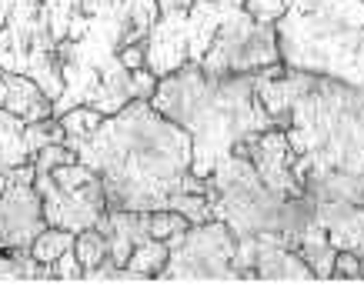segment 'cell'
Here are the masks:
<instances>
[{
	"label": "cell",
	"mask_w": 364,
	"mask_h": 287,
	"mask_svg": "<svg viewBox=\"0 0 364 287\" xmlns=\"http://www.w3.org/2000/svg\"><path fill=\"white\" fill-rule=\"evenodd\" d=\"M77 157L97 170L107 210H161L174 194H208V177L194 174L191 134L151 100H131L107 114L87 137H67Z\"/></svg>",
	"instance_id": "1"
},
{
	"label": "cell",
	"mask_w": 364,
	"mask_h": 287,
	"mask_svg": "<svg viewBox=\"0 0 364 287\" xmlns=\"http://www.w3.org/2000/svg\"><path fill=\"white\" fill-rule=\"evenodd\" d=\"M257 94L291 141L301 184L308 174L364 177V87L274 64L257 70Z\"/></svg>",
	"instance_id": "2"
},
{
	"label": "cell",
	"mask_w": 364,
	"mask_h": 287,
	"mask_svg": "<svg viewBox=\"0 0 364 287\" xmlns=\"http://www.w3.org/2000/svg\"><path fill=\"white\" fill-rule=\"evenodd\" d=\"M151 104L191 134L198 177H210L237 144L274 127L257 94V74H204L200 67H181L157 80Z\"/></svg>",
	"instance_id": "3"
},
{
	"label": "cell",
	"mask_w": 364,
	"mask_h": 287,
	"mask_svg": "<svg viewBox=\"0 0 364 287\" xmlns=\"http://www.w3.org/2000/svg\"><path fill=\"white\" fill-rule=\"evenodd\" d=\"M127 37V7L124 0H84L70 21L67 37L57 44L64 94L54 100V114L77 104L97 107L104 117L117 114L134 100V70L121 60Z\"/></svg>",
	"instance_id": "4"
},
{
	"label": "cell",
	"mask_w": 364,
	"mask_h": 287,
	"mask_svg": "<svg viewBox=\"0 0 364 287\" xmlns=\"http://www.w3.org/2000/svg\"><path fill=\"white\" fill-rule=\"evenodd\" d=\"M274 27L284 67L364 87V0H294Z\"/></svg>",
	"instance_id": "5"
},
{
	"label": "cell",
	"mask_w": 364,
	"mask_h": 287,
	"mask_svg": "<svg viewBox=\"0 0 364 287\" xmlns=\"http://www.w3.org/2000/svg\"><path fill=\"white\" fill-rule=\"evenodd\" d=\"M208 200L214 217L224 221L237 237H257V234H277L291 247H298L301 234L318 221L314 200L308 190L301 197L277 194L264 177L257 174L251 157L234 147L228 157L218 161L214 174L208 177Z\"/></svg>",
	"instance_id": "6"
},
{
	"label": "cell",
	"mask_w": 364,
	"mask_h": 287,
	"mask_svg": "<svg viewBox=\"0 0 364 287\" xmlns=\"http://www.w3.org/2000/svg\"><path fill=\"white\" fill-rule=\"evenodd\" d=\"M33 188L44 200V214L50 227H64V231H87L100 227L107 217V190L97 170H90L84 161H70L60 164L47 174L33 177Z\"/></svg>",
	"instance_id": "7"
},
{
	"label": "cell",
	"mask_w": 364,
	"mask_h": 287,
	"mask_svg": "<svg viewBox=\"0 0 364 287\" xmlns=\"http://www.w3.org/2000/svg\"><path fill=\"white\" fill-rule=\"evenodd\" d=\"M274 64H284L277 27L254 21L247 7H234L224 17L221 31L214 33L208 54L200 57L198 67L204 74H257Z\"/></svg>",
	"instance_id": "8"
},
{
	"label": "cell",
	"mask_w": 364,
	"mask_h": 287,
	"mask_svg": "<svg viewBox=\"0 0 364 287\" xmlns=\"http://www.w3.org/2000/svg\"><path fill=\"white\" fill-rule=\"evenodd\" d=\"M167 244L171 261L157 281H237V234L218 217L191 224L188 231L167 237Z\"/></svg>",
	"instance_id": "9"
},
{
	"label": "cell",
	"mask_w": 364,
	"mask_h": 287,
	"mask_svg": "<svg viewBox=\"0 0 364 287\" xmlns=\"http://www.w3.org/2000/svg\"><path fill=\"white\" fill-rule=\"evenodd\" d=\"M37 167L23 164L7 174V188L0 194V247L4 251H31V244L50 227L44 200L33 188Z\"/></svg>",
	"instance_id": "10"
},
{
	"label": "cell",
	"mask_w": 364,
	"mask_h": 287,
	"mask_svg": "<svg viewBox=\"0 0 364 287\" xmlns=\"http://www.w3.org/2000/svg\"><path fill=\"white\" fill-rule=\"evenodd\" d=\"M237 151L251 157L257 174L264 177V184H271L277 194H284V197H301L304 194V184L294 174V151H291V141H287V134L281 127L254 134L244 144H237Z\"/></svg>",
	"instance_id": "11"
},
{
	"label": "cell",
	"mask_w": 364,
	"mask_h": 287,
	"mask_svg": "<svg viewBox=\"0 0 364 287\" xmlns=\"http://www.w3.org/2000/svg\"><path fill=\"white\" fill-rule=\"evenodd\" d=\"M257 281H287V284H308L318 281L311 264L277 234H257V257H254Z\"/></svg>",
	"instance_id": "12"
},
{
	"label": "cell",
	"mask_w": 364,
	"mask_h": 287,
	"mask_svg": "<svg viewBox=\"0 0 364 287\" xmlns=\"http://www.w3.org/2000/svg\"><path fill=\"white\" fill-rule=\"evenodd\" d=\"M0 111H11L21 121L33 124V121H47L54 114V100L47 97L37 80L14 74V70H4L0 74Z\"/></svg>",
	"instance_id": "13"
},
{
	"label": "cell",
	"mask_w": 364,
	"mask_h": 287,
	"mask_svg": "<svg viewBox=\"0 0 364 287\" xmlns=\"http://www.w3.org/2000/svg\"><path fill=\"white\" fill-rule=\"evenodd\" d=\"M100 231L111 241V261L117 267H127L134 247L151 237V210H107V217L100 224Z\"/></svg>",
	"instance_id": "14"
},
{
	"label": "cell",
	"mask_w": 364,
	"mask_h": 287,
	"mask_svg": "<svg viewBox=\"0 0 364 287\" xmlns=\"http://www.w3.org/2000/svg\"><path fill=\"white\" fill-rule=\"evenodd\" d=\"M33 161L31 141H27V121L17 114L0 111V174H11L14 167Z\"/></svg>",
	"instance_id": "15"
},
{
	"label": "cell",
	"mask_w": 364,
	"mask_h": 287,
	"mask_svg": "<svg viewBox=\"0 0 364 287\" xmlns=\"http://www.w3.org/2000/svg\"><path fill=\"white\" fill-rule=\"evenodd\" d=\"M167 261H171V244L157 241V237H147L144 244L134 247L131 261L124 267V281H151V277H161Z\"/></svg>",
	"instance_id": "16"
},
{
	"label": "cell",
	"mask_w": 364,
	"mask_h": 287,
	"mask_svg": "<svg viewBox=\"0 0 364 287\" xmlns=\"http://www.w3.org/2000/svg\"><path fill=\"white\" fill-rule=\"evenodd\" d=\"M0 281H54V267L41 264L31 251L0 247Z\"/></svg>",
	"instance_id": "17"
},
{
	"label": "cell",
	"mask_w": 364,
	"mask_h": 287,
	"mask_svg": "<svg viewBox=\"0 0 364 287\" xmlns=\"http://www.w3.org/2000/svg\"><path fill=\"white\" fill-rule=\"evenodd\" d=\"M124 7H127V37H124V47L147 40L151 27L161 17V4L157 0H124Z\"/></svg>",
	"instance_id": "18"
},
{
	"label": "cell",
	"mask_w": 364,
	"mask_h": 287,
	"mask_svg": "<svg viewBox=\"0 0 364 287\" xmlns=\"http://www.w3.org/2000/svg\"><path fill=\"white\" fill-rule=\"evenodd\" d=\"M74 254L80 257V264H84V274L100 267L107 257H111V241H107V234L100 231V227H87V231L77 234V241H74Z\"/></svg>",
	"instance_id": "19"
},
{
	"label": "cell",
	"mask_w": 364,
	"mask_h": 287,
	"mask_svg": "<svg viewBox=\"0 0 364 287\" xmlns=\"http://www.w3.org/2000/svg\"><path fill=\"white\" fill-rule=\"evenodd\" d=\"M77 241V234L74 231H64V227H47L37 241L31 244V254L41 261V264H54L60 254H67L70 247Z\"/></svg>",
	"instance_id": "20"
},
{
	"label": "cell",
	"mask_w": 364,
	"mask_h": 287,
	"mask_svg": "<svg viewBox=\"0 0 364 287\" xmlns=\"http://www.w3.org/2000/svg\"><path fill=\"white\" fill-rule=\"evenodd\" d=\"M57 117L64 124L67 137H87V134H94L100 127V121H104V114H100L97 107H90V104H77V107L57 114Z\"/></svg>",
	"instance_id": "21"
},
{
	"label": "cell",
	"mask_w": 364,
	"mask_h": 287,
	"mask_svg": "<svg viewBox=\"0 0 364 287\" xmlns=\"http://www.w3.org/2000/svg\"><path fill=\"white\" fill-rule=\"evenodd\" d=\"M47 11V21H50V31H54V40L60 44L67 37V31H70V21L77 17L80 4L84 0H41Z\"/></svg>",
	"instance_id": "22"
},
{
	"label": "cell",
	"mask_w": 364,
	"mask_h": 287,
	"mask_svg": "<svg viewBox=\"0 0 364 287\" xmlns=\"http://www.w3.org/2000/svg\"><path fill=\"white\" fill-rule=\"evenodd\" d=\"M167 207L177 210V214H184L191 224H204V221H210V217H214L208 194H191V190H184V194H174Z\"/></svg>",
	"instance_id": "23"
},
{
	"label": "cell",
	"mask_w": 364,
	"mask_h": 287,
	"mask_svg": "<svg viewBox=\"0 0 364 287\" xmlns=\"http://www.w3.org/2000/svg\"><path fill=\"white\" fill-rule=\"evenodd\" d=\"M188 227H191V221L184 214H177V210H171V207L151 210V237H157V241H167V237L188 231Z\"/></svg>",
	"instance_id": "24"
},
{
	"label": "cell",
	"mask_w": 364,
	"mask_h": 287,
	"mask_svg": "<svg viewBox=\"0 0 364 287\" xmlns=\"http://www.w3.org/2000/svg\"><path fill=\"white\" fill-rule=\"evenodd\" d=\"M70 161H77V151H74L70 144H47L44 151L33 154L37 174H47V170H54V167H60V164H70Z\"/></svg>",
	"instance_id": "25"
},
{
	"label": "cell",
	"mask_w": 364,
	"mask_h": 287,
	"mask_svg": "<svg viewBox=\"0 0 364 287\" xmlns=\"http://www.w3.org/2000/svg\"><path fill=\"white\" fill-rule=\"evenodd\" d=\"M291 4H294V0H247L244 7H247V13H251L254 21L277 23L287 13V7H291Z\"/></svg>",
	"instance_id": "26"
},
{
	"label": "cell",
	"mask_w": 364,
	"mask_h": 287,
	"mask_svg": "<svg viewBox=\"0 0 364 287\" xmlns=\"http://www.w3.org/2000/svg\"><path fill=\"white\" fill-rule=\"evenodd\" d=\"M361 267L364 257L354 254V251H338L334 254V277H341V281H361Z\"/></svg>",
	"instance_id": "27"
},
{
	"label": "cell",
	"mask_w": 364,
	"mask_h": 287,
	"mask_svg": "<svg viewBox=\"0 0 364 287\" xmlns=\"http://www.w3.org/2000/svg\"><path fill=\"white\" fill-rule=\"evenodd\" d=\"M54 281H84V264H80V257L74 254V247L67 251V254H60L54 261Z\"/></svg>",
	"instance_id": "28"
},
{
	"label": "cell",
	"mask_w": 364,
	"mask_h": 287,
	"mask_svg": "<svg viewBox=\"0 0 364 287\" xmlns=\"http://www.w3.org/2000/svg\"><path fill=\"white\" fill-rule=\"evenodd\" d=\"M121 60H124L127 70H141V67H147V47H144V40L141 44L121 47Z\"/></svg>",
	"instance_id": "29"
},
{
	"label": "cell",
	"mask_w": 364,
	"mask_h": 287,
	"mask_svg": "<svg viewBox=\"0 0 364 287\" xmlns=\"http://www.w3.org/2000/svg\"><path fill=\"white\" fill-rule=\"evenodd\" d=\"M161 4V11H181V7H191L194 0H157Z\"/></svg>",
	"instance_id": "30"
},
{
	"label": "cell",
	"mask_w": 364,
	"mask_h": 287,
	"mask_svg": "<svg viewBox=\"0 0 364 287\" xmlns=\"http://www.w3.org/2000/svg\"><path fill=\"white\" fill-rule=\"evenodd\" d=\"M4 188H7V174H0V194H4Z\"/></svg>",
	"instance_id": "31"
},
{
	"label": "cell",
	"mask_w": 364,
	"mask_h": 287,
	"mask_svg": "<svg viewBox=\"0 0 364 287\" xmlns=\"http://www.w3.org/2000/svg\"><path fill=\"white\" fill-rule=\"evenodd\" d=\"M0 27H4V11H0Z\"/></svg>",
	"instance_id": "32"
},
{
	"label": "cell",
	"mask_w": 364,
	"mask_h": 287,
	"mask_svg": "<svg viewBox=\"0 0 364 287\" xmlns=\"http://www.w3.org/2000/svg\"><path fill=\"white\" fill-rule=\"evenodd\" d=\"M0 74H4V67H0Z\"/></svg>",
	"instance_id": "33"
}]
</instances>
